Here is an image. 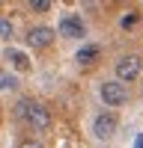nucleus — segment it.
Here are the masks:
<instances>
[{"mask_svg":"<svg viewBox=\"0 0 143 148\" xmlns=\"http://www.w3.org/2000/svg\"><path fill=\"white\" fill-rule=\"evenodd\" d=\"M99 95H101V101H104L107 107H122V104H128V86H122L119 80H107V83H101Z\"/></svg>","mask_w":143,"mask_h":148,"instance_id":"3","label":"nucleus"},{"mask_svg":"<svg viewBox=\"0 0 143 148\" xmlns=\"http://www.w3.org/2000/svg\"><path fill=\"white\" fill-rule=\"evenodd\" d=\"M6 59L12 62L15 71H27V68H30V56L24 53V51H15V47H12V51H6Z\"/></svg>","mask_w":143,"mask_h":148,"instance_id":"8","label":"nucleus"},{"mask_svg":"<svg viewBox=\"0 0 143 148\" xmlns=\"http://www.w3.org/2000/svg\"><path fill=\"white\" fill-rule=\"evenodd\" d=\"M30 9H33V12H48V9H51V3H48V0H33Z\"/></svg>","mask_w":143,"mask_h":148,"instance_id":"12","label":"nucleus"},{"mask_svg":"<svg viewBox=\"0 0 143 148\" xmlns=\"http://www.w3.org/2000/svg\"><path fill=\"white\" fill-rule=\"evenodd\" d=\"M113 68H116V80L125 86V83H134V80L140 77L143 62H140V56H137V53H128V56H119Z\"/></svg>","mask_w":143,"mask_h":148,"instance_id":"2","label":"nucleus"},{"mask_svg":"<svg viewBox=\"0 0 143 148\" xmlns=\"http://www.w3.org/2000/svg\"><path fill=\"white\" fill-rule=\"evenodd\" d=\"M18 148H45V145H42L39 139H21V142H18Z\"/></svg>","mask_w":143,"mask_h":148,"instance_id":"13","label":"nucleus"},{"mask_svg":"<svg viewBox=\"0 0 143 148\" xmlns=\"http://www.w3.org/2000/svg\"><path fill=\"white\" fill-rule=\"evenodd\" d=\"M57 30H60L63 39H83L87 36V24L81 21V15H63Z\"/></svg>","mask_w":143,"mask_h":148,"instance_id":"4","label":"nucleus"},{"mask_svg":"<svg viewBox=\"0 0 143 148\" xmlns=\"http://www.w3.org/2000/svg\"><path fill=\"white\" fill-rule=\"evenodd\" d=\"M15 113H18V119L27 121L36 133H48V130H51V110L42 107V104H33L30 98H27V101H18Z\"/></svg>","mask_w":143,"mask_h":148,"instance_id":"1","label":"nucleus"},{"mask_svg":"<svg viewBox=\"0 0 143 148\" xmlns=\"http://www.w3.org/2000/svg\"><path fill=\"white\" fill-rule=\"evenodd\" d=\"M116 116L113 113H99L92 121V133H95V139H110L113 133H116Z\"/></svg>","mask_w":143,"mask_h":148,"instance_id":"5","label":"nucleus"},{"mask_svg":"<svg viewBox=\"0 0 143 148\" xmlns=\"http://www.w3.org/2000/svg\"><path fill=\"white\" fill-rule=\"evenodd\" d=\"M12 33H15V27H12V21L9 18H0V39H12Z\"/></svg>","mask_w":143,"mask_h":148,"instance_id":"10","label":"nucleus"},{"mask_svg":"<svg viewBox=\"0 0 143 148\" xmlns=\"http://www.w3.org/2000/svg\"><path fill=\"white\" fill-rule=\"evenodd\" d=\"M134 24H137V12H134V9H131V12H128V15L122 18V30H131V27H134Z\"/></svg>","mask_w":143,"mask_h":148,"instance_id":"11","label":"nucleus"},{"mask_svg":"<svg viewBox=\"0 0 143 148\" xmlns=\"http://www.w3.org/2000/svg\"><path fill=\"white\" fill-rule=\"evenodd\" d=\"M54 42V30L51 27H30L27 30V45L33 47H48Z\"/></svg>","mask_w":143,"mask_h":148,"instance_id":"6","label":"nucleus"},{"mask_svg":"<svg viewBox=\"0 0 143 148\" xmlns=\"http://www.w3.org/2000/svg\"><path fill=\"white\" fill-rule=\"evenodd\" d=\"M99 56H101L99 45H83L81 51H78V56H75V59H78L81 65H92V62H95V59H99Z\"/></svg>","mask_w":143,"mask_h":148,"instance_id":"7","label":"nucleus"},{"mask_svg":"<svg viewBox=\"0 0 143 148\" xmlns=\"http://www.w3.org/2000/svg\"><path fill=\"white\" fill-rule=\"evenodd\" d=\"M15 86H18V80L12 77L9 71H0V92H3V89H15Z\"/></svg>","mask_w":143,"mask_h":148,"instance_id":"9","label":"nucleus"}]
</instances>
